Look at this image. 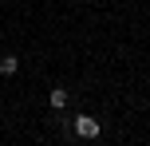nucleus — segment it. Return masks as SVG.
<instances>
[{
	"instance_id": "nucleus-2",
	"label": "nucleus",
	"mask_w": 150,
	"mask_h": 146,
	"mask_svg": "<svg viewBox=\"0 0 150 146\" xmlns=\"http://www.w3.org/2000/svg\"><path fill=\"white\" fill-rule=\"evenodd\" d=\"M16 67H20L16 55H0V75H16Z\"/></svg>"
},
{
	"instance_id": "nucleus-1",
	"label": "nucleus",
	"mask_w": 150,
	"mask_h": 146,
	"mask_svg": "<svg viewBox=\"0 0 150 146\" xmlns=\"http://www.w3.org/2000/svg\"><path fill=\"white\" fill-rule=\"evenodd\" d=\"M75 134H79V138H99V118L75 115Z\"/></svg>"
},
{
	"instance_id": "nucleus-3",
	"label": "nucleus",
	"mask_w": 150,
	"mask_h": 146,
	"mask_svg": "<svg viewBox=\"0 0 150 146\" xmlns=\"http://www.w3.org/2000/svg\"><path fill=\"white\" fill-rule=\"evenodd\" d=\"M47 103H52L55 111H63V107H67V91H63V87H55V91L47 95Z\"/></svg>"
}]
</instances>
